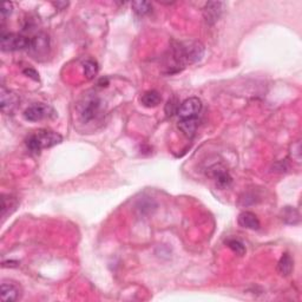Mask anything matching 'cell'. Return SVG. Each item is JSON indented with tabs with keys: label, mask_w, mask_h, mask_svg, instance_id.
Here are the masks:
<instances>
[{
	"label": "cell",
	"mask_w": 302,
	"mask_h": 302,
	"mask_svg": "<svg viewBox=\"0 0 302 302\" xmlns=\"http://www.w3.org/2000/svg\"><path fill=\"white\" fill-rule=\"evenodd\" d=\"M204 56V46L198 42H175L171 46V68L180 71L188 64L200 62Z\"/></svg>",
	"instance_id": "6da1fadb"
},
{
	"label": "cell",
	"mask_w": 302,
	"mask_h": 302,
	"mask_svg": "<svg viewBox=\"0 0 302 302\" xmlns=\"http://www.w3.org/2000/svg\"><path fill=\"white\" fill-rule=\"evenodd\" d=\"M62 142L63 137L61 134L48 129H41L26 139V147L33 154H39L43 149L55 147Z\"/></svg>",
	"instance_id": "7a4b0ae2"
},
{
	"label": "cell",
	"mask_w": 302,
	"mask_h": 302,
	"mask_svg": "<svg viewBox=\"0 0 302 302\" xmlns=\"http://www.w3.org/2000/svg\"><path fill=\"white\" fill-rule=\"evenodd\" d=\"M103 112V101L98 96L89 95L79 105V117L84 123L98 118Z\"/></svg>",
	"instance_id": "3957f363"
},
{
	"label": "cell",
	"mask_w": 302,
	"mask_h": 302,
	"mask_svg": "<svg viewBox=\"0 0 302 302\" xmlns=\"http://www.w3.org/2000/svg\"><path fill=\"white\" fill-rule=\"evenodd\" d=\"M31 42L32 38L19 35V33H3L0 46L5 52L22 51V50H29L31 46Z\"/></svg>",
	"instance_id": "277c9868"
},
{
	"label": "cell",
	"mask_w": 302,
	"mask_h": 302,
	"mask_svg": "<svg viewBox=\"0 0 302 302\" xmlns=\"http://www.w3.org/2000/svg\"><path fill=\"white\" fill-rule=\"evenodd\" d=\"M202 111V102L197 97H190L181 103L177 110V115L180 119L198 118V115Z\"/></svg>",
	"instance_id": "5b68a950"
},
{
	"label": "cell",
	"mask_w": 302,
	"mask_h": 302,
	"mask_svg": "<svg viewBox=\"0 0 302 302\" xmlns=\"http://www.w3.org/2000/svg\"><path fill=\"white\" fill-rule=\"evenodd\" d=\"M52 114L53 109L51 106L43 104V103H37L26 109L24 111V118L29 122H39L50 117Z\"/></svg>",
	"instance_id": "8992f818"
},
{
	"label": "cell",
	"mask_w": 302,
	"mask_h": 302,
	"mask_svg": "<svg viewBox=\"0 0 302 302\" xmlns=\"http://www.w3.org/2000/svg\"><path fill=\"white\" fill-rule=\"evenodd\" d=\"M49 48H50V39L44 33H39L38 36H36L35 38H32L31 42V46L28 51L31 52V55L35 57L36 59L41 58V57H45L49 52Z\"/></svg>",
	"instance_id": "52a82bcc"
},
{
	"label": "cell",
	"mask_w": 302,
	"mask_h": 302,
	"mask_svg": "<svg viewBox=\"0 0 302 302\" xmlns=\"http://www.w3.org/2000/svg\"><path fill=\"white\" fill-rule=\"evenodd\" d=\"M224 3L209 2L203 8V17L208 24H215L221 18L224 10Z\"/></svg>",
	"instance_id": "ba28073f"
},
{
	"label": "cell",
	"mask_w": 302,
	"mask_h": 302,
	"mask_svg": "<svg viewBox=\"0 0 302 302\" xmlns=\"http://www.w3.org/2000/svg\"><path fill=\"white\" fill-rule=\"evenodd\" d=\"M209 170H210V176L214 178L215 182H216V185L220 189H227L233 183V178L229 175L227 169L221 167L220 164H215Z\"/></svg>",
	"instance_id": "9c48e42d"
},
{
	"label": "cell",
	"mask_w": 302,
	"mask_h": 302,
	"mask_svg": "<svg viewBox=\"0 0 302 302\" xmlns=\"http://www.w3.org/2000/svg\"><path fill=\"white\" fill-rule=\"evenodd\" d=\"M19 104V98L12 91L6 90L5 88H2L0 92V106H2V111L4 114H13L17 106Z\"/></svg>",
	"instance_id": "30bf717a"
},
{
	"label": "cell",
	"mask_w": 302,
	"mask_h": 302,
	"mask_svg": "<svg viewBox=\"0 0 302 302\" xmlns=\"http://www.w3.org/2000/svg\"><path fill=\"white\" fill-rule=\"evenodd\" d=\"M21 297V288L13 282H3L2 283V300L5 302L17 301Z\"/></svg>",
	"instance_id": "8fae6325"
},
{
	"label": "cell",
	"mask_w": 302,
	"mask_h": 302,
	"mask_svg": "<svg viewBox=\"0 0 302 302\" xmlns=\"http://www.w3.org/2000/svg\"><path fill=\"white\" fill-rule=\"evenodd\" d=\"M237 222L242 228L250 229V230H258L261 227L260 220H258L256 215L250 211L241 212V214L238 215Z\"/></svg>",
	"instance_id": "7c38bea8"
},
{
	"label": "cell",
	"mask_w": 302,
	"mask_h": 302,
	"mask_svg": "<svg viewBox=\"0 0 302 302\" xmlns=\"http://www.w3.org/2000/svg\"><path fill=\"white\" fill-rule=\"evenodd\" d=\"M294 269V261L291 256L288 253H284L282 255L280 261L277 263V271L282 276H288L291 274V271Z\"/></svg>",
	"instance_id": "4fadbf2b"
},
{
	"label": "cell",
	"mask_w": 302,
	"mask_h": 302,
	"mask_svg": "<svg viewBox=\"0 0 302 302\" xmlns=\"http://www.w3.org/2000/svg\"><path fill=\"white\" fill-rule=\"evenodd\" d=\"M161 102H162V96L156 90L144 92L141 97V103L145 106V108H156V106L161 104Z\"/></svg>",
	"instance_id": "5bb4252c"
},
{
	"label": "cell",
	"mask_w": 302,
	"mask_h": 302,
	"mask_svg": "<svg viewBox=\"0 0 302 302\" xmlns=\"http://www.w3.org/2000/svg\"><path fill=\"white\" fill-rule=\"evenodd\" d=\"M198 127V118H188V119H180L178 121V128L188 137H192L196 132Z\"/></svg>",
	"instance_id": "9a60e30c"
},
{
	"label": "cell",
	"mask_w": 302,
	"mask_h": 302,
	"mask_svg": "<svg viewBox=\"0 0 302 302\" xmlns=\"http://www.w3.org/2000/svg\"><path fill=\"white\" fill-rule=\"evenodd\" d=\"M282 221L287 224H298L300 223V214L293 207H284L281 211Z\"/></svg>",
	"instance_id": "2e32d148"
},
{
	"label": "cell",
	"mask_w": 302,
	"mask_h": 302,
	"mask_svg": "<svg viewBox=\"0 0 302 302\" xmlns=\"http://www.w3.org/2000/svg\"><path fill=\"white\" fill-rule=\"evenodd\" d=\"M131 8L132 10H134V12L136 13L137 16H145V15H149L152 11V5L151 3L149 2H134L131 4Z\"/></svg>",
	"instance_id": "e0dca14e"
},
{
	"label": "cell",
	"mask_w": 302,
	"mask_h": 302,
	"mask_svg": "<svg viewBox=\"0 0 302 302\" xmlns=\"http://www.w3.org/2000/svg\"><path fill=\"white\" fill-rule=\"evenodd\" d=\"M83 69H84V75L88 79H92L96 77V75L98 74V64L92 59H88L83 64Z\"/></svg>",
	"instance_id": "ac0fdd59"
},
{
	"label": "cell",
	"mask_w": 302,
	"mask_h": 302,
	"mask_svg": "<svg viewBox=\"0 0 302 302\" xmlns=\"http://www.w3.org/2000/svg\"><path fill=\"white\" fill-rule=\"evenodd\" d=\"M17 207V202L16 198H13L12 196H6V195H3L2 196V216L5 218L6 215H8L9 209H16Z\"/></svg>",
	"instance_id": "d6986e66"
},
{
	"label": "cell",
	"mask_w": 302,
	"mask_h": 302,
	"mask_svg": "<svg viewBox=\"0 0 302 302\" xmlns=\"http://www.w3.org/2000/svg\"><path fill=\"white\" fill-rule=\"evenodd\" d=\"M227 245L236 255H240V256H242V255L245 254V247H244V244L242 243L241 241H238V240H229L227 242Z\"/></svg>",
	"instance_id": "ffe728a7"
},
{
	"label": "cell",
	"mask_w": 302,
	"mask_h": 302,
	"mask_svg": "<svg viewBox=\"0 0 302 302\" xmlns=\"http://www.w3.org/2000/svg\"><path fill=\"white\" fill-rule=\"evenodd\" d=\"M178 108H180V104H178V101L176 97H172L168 101L167 105H165V114L168 116H172L174 114H177Z\"/></svg>",
	"instance_id": "44dd1931"
},
{
	"label": "cell",
	"mask_w": 302,
	"mask_h": 302,
	"mask_svg": "<svg viewBox=\"0 0 302 302\" xmlns=\"http://www.w3.org/2000/svg\"><path fill=\"white\" fill-rule=\"evenodd\" d=\"M0 13H2L3 18H5V17L11 15V13H12V4H11V3H4V4H3L2 10H0Z\"/></svg>",
	"instance_id": "7402d4cb"
},
{
	"label": "cell",
	"mask_w": 302,
	"mask_h": 302,
	"mask_svg": "<svg viewBox=\"0 0 302 302\" xmlns=\"http://www.w3.org/2000/svg\"><path fill=\"white\" fill-rule=\"evenodd\" d=\"M24 74H25L26 76H28V77L32 78V79H35V81H39V75H38V72L36 71L35 69H31V68L25 69V70H24Z\"/></svg>",
	"instance_id": "603a6c76"
},
{
	"label": "cell",
	"mask_w": 302,
	"mask_h": 302,
	"mask_svg": "<svg viewBox=\"0 0 302 302\" xmlns=\"http://www.w3.org/2000/svg\"><path fill=\"white\" fill-rule=\"evenodd\" d=\"M53 5L56 6V8H59V6H68V3H53Z\"/></svg>",
	"instance_id": "cb8c5ba5"
}]
</instances>
